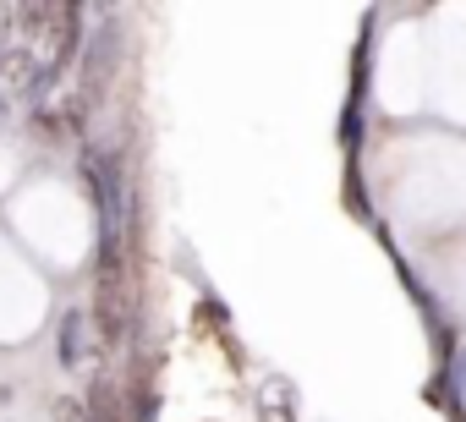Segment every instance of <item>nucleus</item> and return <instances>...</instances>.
Instances as JSON below:
<instances>
[{
    "instance_id": "1",
    "label": "nucleus",
    "mask_w": 466,
    "mask_h": 422,
    "mask_svg": "<svg viewBox=\"0 0 466 422\" xmlns=\"http://www.w3.org/2000/svg\"><path fill=\"white\" fill-rule=\"evenodd\" d=\"M258 417H264V422H297V400H291L286 378H269V384L258 389Z\"/></svg>"
},
{
    "instance_id": "2",
    "label": "nucleus",
    "mask_w": 466,
    "mask_h": 422,
    "mask_svg": "<svg viewBox=\"0 0 466 422\" xmlns=\"http://www.w3.org/2000/svg\"><path fill=\"white\" fill-rule=\"evenodd\" d=\"M83 357H88V346H83V307H72V313H61V362L77 367Z\"/></svg>"
},
{
    "instance_id": "3",
    "label": "nucleus",
    "mask_w": 466,
    "mask_h": 422,
    "mask_svg": "<svg viewBox=\"0 0 466 422\" xmlns=\"http://www.w3.org/2000/svg\"><path fill=\"white\" fill-rule=\"evenodd\" d=\"M56 417H61V422H83V406H72V400H56Z\"/></svg>"
}]
</instances>
